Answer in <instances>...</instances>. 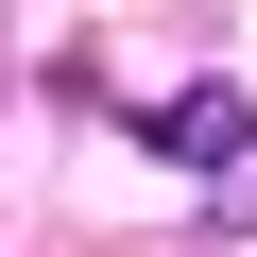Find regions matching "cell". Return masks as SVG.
<instances>
[{
	"label": "cell",
	"mask_w": 257,
	"mask_h": 257,
	"mask_svg": "<svg viewBox=\"0 0 257 257\" xmlns=\"http://www.w3.org/2000/svg\"><path fill=\"white\" fill-rule=\"evenodd\" d=\"M138 138H155V155H172V172H189V189H206V172H223V155H240V138H257V120H240V86H206V69H189V86H172V103H138Z\"/></svg>",
	"instance_id": "obj_1"
},
{
	"label": "cell",
	"mask_w": 257,
	"mask_h": 257,
	"mask_svg": "<svg viewBox=\"0 0 257 257\" xmlns=\"http://www.w3.org/2000/svg\"><path fill=\"white\" fill-rule=\"evenodd\" d=\"M206 223H257V138H240V155L206 172Z\"/></svg>",
	"instance_id": "obj_2"
}]
</instances>
